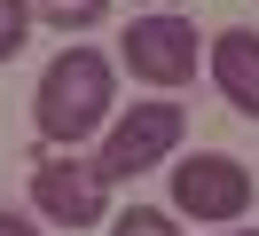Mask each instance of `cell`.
I'll use <instances>...</instances> for the list:
<instances>
[{"label": "cell", "instance_id": "10", "mask_svg": "<svg viewBox=\"0 0 259 236\" xmlns=\"http://www.w3.org/2000/svg\"><path fill=\"white\" fill-rule=\"evenodd\" d=\"M0 236H39V228H32L24 213H0Z\"/></svg>", "mask_w": 259, "mask_h": 236}, {"label": "cell", "instance_id": "6", "mask_svg": "<svg viewBox=\"0 0 259 236\" xmlns=\"http://www.w3.org/2000/svg\"><path fill=\"white\" fill-rule=\"evenodd\" d=\"M212 79H220L228 110L259 118V31H212Z\"/></svg>", "mask_w": 259, "mask_h": 236}, {"label": "cell", "instance_id": "3", "mask_svg": "<svg viewBox=\"0 0 259 236\" xmlns=\"http://www.w3.org/2000/svg\"><path fill=\"white\" fill-rule=\"evenodd\" d=\"M173 205L189 220H243L251 213V165L228 150H196L173 165Z\"/></svg>", "mask_w": 259, "mask_h": 236}, {"label": "cell", "instance_id": "2", "mask_svg": "<svg viewBox=\"0 0 259 236\" xmlns=\"http://www.w3.org/2000/svg\"><path fill=\"white\" fill-rule=\"evenodd\" d=\"M181 134H189V110L181 103H134L126 118L110 126V142L95 150V173L102 181H134V173L165 165V157L181 150Z\"/></svg>", "mask_w": 259, "mask_h": 236}, {"label": "cell", "instance_id": "11", "mask_svg": "<svg viewBox=\"0 0 259 236\" xmlns=\"http://www.w3.org/2000/svg\"><path fill=\"white\" fill-rule=\"evenodd\" d=\"M220 236H259V228H220Z\"/></svg>", "mask_w": 259, "mask_h": 236}, {"label": "cell", "instance_id": "4", "mask_svg": "<svg viewBox=\"0 0 259 236\" xmlns=\"http://www.w3.org/2000/svg\"><path fill=\"white\" fill-rule=\"evenodd\" d=\"M32 205L55 228H102L110 181H102L95 165H79V157H48V165H32Z\"/></svg>", "mask_w": 259, "mask_h": 236}, {"label": "cell", "instance_id": "7", "mask_svg": "<svg viewBox=\"0 0 259 236\" xmlns=\"http://www.w3.org/2000/svg\"><path fill=\"white\" fill-rule=\"evenodd\" d=\"M48 24H63V31H87V24H102V8L110 0H32Z\"/></svg>", "mask_w": 259, "mask_h": 236}, {"label": "cell", "instance_id": "1", "mask_svg": "<svg viewBox=\"0 0 259 236\" xmlns=\"http://www.w3.org/2000/svg\"><path fill=\"white\" fill-rule=\"evenodd\" d=\"M102 118H110V63H102L95 47H63V55L39 71V94H32L39 142H87Z\"/></svg>", "mask_w": 259, "mask_h": 236}, {"label": "cell", "instance_id": "5", "mask_svg": "<svg viewBox=\"0 0 259 236\" xmlns=\"http://www.w3.org/2000/svg\"><path fill=\"white\" fill-rule=\"evenodd\" d=\"M126 71L149 79V87L196 79V24H189V16H134V31H126Z\"/></svg>", "mask_w": 259, "mask_h": 236}, {"label": "cell", "instance_id": "8", "mask_svg": "<svg viewBox=\"0 0 259 236\" xmlns=\"http://www.w3.org/2000/svg\"><path fill=\"white\" fill-rule=\"evenodd\" d=\"M24 40H32V0H0V63L24 55Z\"/></svg>", "mask_w": 259, "mask_h": 236}, {"label": "cell", "instance_id": "9", "mask_svg": "<svg viewBox=\"0 0 259 236\" xmlns=\"http://www.w3.org/2000/svg\"><path fill=\"white\" fill-rule=\"evenodd\" d=\"M110 236H181V228H173V213H157V205H134V213L110 220Z\"/></svg>", "mask_w": 259, "mask_h": 236}]
</instances>
